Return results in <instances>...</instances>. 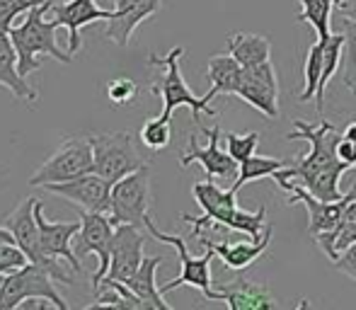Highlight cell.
<instances>
[{
  "mask_svg": "<svg viewBox=\"0 0 356 310\" xmlns=\"http://www.w3.org/2000/svg\"><path fill=\"white\" fill-rule=\"evenodd\" d=\"M286 138L289 141H308L310 151L303 153V158L296 160L293 165L277 170L272 174L274 182L279 187H284L286 182H296L323 202H334V199L342 197L339 179L347 170H352L337 155V143L342 133L327 119H323L318 127L308 122H296L293 131L286 133Z\"/></svg>",
  "mask_w": 356,
  "mask_h": 310,
  "instance_id": "obj_1",
  "label": "cell"
},
{
  "mask_svg": "<svg viewBox=\"0 0 356 310\" xmlns=\"http://www.w3.org/2000/svg\"><path fill=\"white\" fill-rule=\"evenodd\" d=\"M194 202L202 206V216H189L182 213V221L192 226V231L209 226H220L225 231L245 233L248 238L259 240L267 231V209L259 206V211H245L238 206V192L233 189H220L213 184V179L197 182L192 187Z\"/></svg>",
  "mask_w": 356,
  "mask_h": 310,
  "instance_id": "obj_2",
  "label": "cell"
},
{
  "mask_svg": "<svg viewBox=\"0 0 356 310\" xmlns=\"http://www.w3.org/2000/svg\"><path fill=\"white\" fill-rule=\"evenodd\" d=\"M49 5L51 0H42L39 5H34L24 15L22 24H13V29L8 32L15 51H17V68L22 78H29L34 71L42 68L39 56H49L58 63H73V54L61 51L56 44V32L61 24L47 17Z\"/></svg>",
  "mask_w": 356,
  "mask_h": 310,
  "instance_id": "obj_3",
  "label": "cell"
},
{
  "mask_svg": "<svg viewBox=\"0 0 356 310\" xmlns=\"http://www.w3.org/2000/svg\"><path fill=\"white\" fill-rule=\"evenodd\" d=\"M284 192H289V204H303L305 211H308V233L315 243L320 245V250L325 252V257L332 262L337 254H334V240H337L339 231H342L344 221H347V206L352 199H356V184H352L347 194H342L334 202H323V199L313 197L305 187L296 182H286Z\"/></svg>",
  "mask_w": 356,
  "mask_h": 310,
  "instance_id": "obj_4",
  "label": "cell"
},
{
  "mask_svg": "<svg viewBox=\"0 0 356 310\" xmlns=\"http://www.w3.org/2000/svg\"><path fill=\"white\" fill-rule=\"evenodd\" d=\"M184 56V47H175L172 51H168L165 56H158V54H150L148 63L150 66H163L165 73L160 76L158 83L150 85V92L158 95L163 99V112L160 117L163 119H172V112L177 107H189L194 114V122H199L202 114L207 117H218V112L211 107L207 97H197L192 92L187 83L182 78V68H179V61Z\"/></svg>",
  "mask_w": 356,
  "mask_h": 310,
  "instance_id": "obj_5",
  "label": "cell"
},
{
  "mask_svg": "<svg viewBox=\"0 0 356 310\" xmlns=\"http://www.w3.org/2000/svg\"><path fill=\"white\" fill-rule=\"evenodd\" d=\"M90 143H92L95 153V172L102 174L109 182H119L127 174L136 172L138 168L148 165V158L141 153L134 133L129 131H97L90 133Z\"/></svg>",
  "mask_w": 356,
  "mask_h": 310,
  "instance_id": "obj_6",
  "label": "cell"
},
{
  "mask_svg": "<svg viewBox=\"0 0 356 310\" xmlns=\"http://www.w3.org/2000/svg\"><path fill=\"white\" fill-rule=\"evenodd\" d=\"M54 282L56 279L47 269L32 262L5 274L3 291H0V310H13L27 301H49L58 310H68V303L56 291Z\"/></svg>",
  "mask_w": 356,
  "mask_h": 310,
  "instance_id": "obj_7",
  "label": "cell"
},
{
  "mask_svg": "<svg viewBox=\"0 0 356 310\" xmlns=\"http://www.w3.org/2000/svg\"><path fill=\"white\" fill-rule=\"evenodd\" d=\"M34 204H37V199L34 197L24 199L17 209H13V211L3 218V226L13 233L15 243H17L19 250L27 254L29 262L44 267L54 279H56V282L73 284V277H68L66 269L58 264V259L49 257V254L44 252L42 233H39V223H37V216H34Z\"/></svg>",
  "mask_w": 356,
  "mask_h": 310,
  "instance_id": "obj_8",
  "label": "cell"
},
{
  "mask_svg": "<svg viewBox=\"0 0 356 310\" xmlns=\"http://www.w3.org/2000/svg\"><path fill=\"white\" fill-rule=\"evenodd\" d=\"M145 233H150V238H155L158 243H165V245H172L177 250V259H179V274L172 279V282L163 284L160 291L170 293L175 291L177 286H194L204 293V298H209L213 293V284H211V259L216 257L213 250H207L202 257H194L189 254L187 250V243H184L182 235H170V233H163L158 226L153 223V218L145 221Z\"/></svg>",
  "mask_w": 356,
  "mask_h": 310,
  "instance_id": "obj_9",
  "label": "cell"
},
{
  "mask_svg": "<svg viewBox=\"0 0 356 310\" xmlns=\"http://www.w3.org/2000/svg\"><path fill=\"white\" fill-rule=\"evenodd\" d=\"M95 172V153L90 138H66L54 151L51 158L29 177L32 187H47V184L71 182L75 177H83Z\"/></svg>",
  "mask_w": 356,
  "mask_h": 310,
  "instance_id": "obj_10",
  "label": "cell"
},
{
  "mask_svg": "<svg viewBox=\"0 0 356 310\" xmlns=\"http://www.w3.org/2000/svg\"><path fill=\"white\" fill-rule=\"evenodd\" d=\"M109 218L114 226L131 223L145 231V221L150 218V165H143L112 184Z\"/></svg>",
  "mask_w": 356,
  "mask_h": 310,
  "instance_id": "obj_11",
  "label": "cell"
},
{
  "mask_svg": "<svg viewBox=\"0 0 356 310\" xmlns=\"http://www.w3.org/2000/svg\"><path fill=\"white\" fill-rule=\"evenodd\" d=\"M112 238H114V223L109 213L102 211H83L80 213V231H78V254H95L97 257V269H95L90 286L92 293L102 284V279L109 274L112 264Z\"/></svg>",
  "mask_w": 356,
  "mask_h": 310,
  "instance_id": "obj_12",
  "label": "cell"
},
{
  "mask_svg": "<svg viewBox=\"0 0 356 310\" xmlns=\"http://www.w3.org/2000/svg\"><path fill=\"white\" fill-rule=\"evenodd\" d=\"M199 129L209 136V143L207 146H199L197 138L189 136V143H187V148H184L182 158H179V165H182V168H189L192 163H199L204 168V172L209 174V179L235 182L240 165L228 151H220L218 141H220V136H223L220 127L213 124V127L209 129V127H204V124H199Z\"/></svg>",
  "mask_w": 356,
  "mask_h": 310,
  "instance_id": "obj_13",
  "label": "cell"
},
{
  "mask_svg": "<svg viewBox=\"0 0 356 310\" xmlns=\"http://www.w3.org/2000/svg\"><path fill=\"white\" fill-rule=\"evenodd\" d=\"M238 95L243 102L254 107L264 119L279 117V78L272 61L259 63V66L245 68L238 85Z\"/></svg>",
  "mask_w": 356,
  "mask_h": 310,
  "instance_id": "obj_14",
  "label": "cell"
},
{
  "mask_svg": "<svg viewBox=\"0 0 356 310\" xmlns=\"http://www.w3.org/2000/svg\"><path fill=\"white\" fill-rule=\"evenodd\" d=\"M47 17L68 29V51L75 56V54L80 51V47H83L80 29H83L85 24L99 22V19H104V22L117 19L119 13L114 8L112 10L99 8L95 0H68V3H54L51 0V5H49V10H47Z\"/></svg>",
  "mask_w": 356,
  "mask_h": 310,
  "instance_id": "obj_15",
  "label": "cell"
},
{
  "mask_svg": "<svg viewBox=\"0 0 356 310\" xmlns=\"http://www.w3.org/2000/svg\"><path fill=\"white\" fill-rule=\"evenodd\" d=\"M42 189L78 204L83 211L109 213V209H112V182L104 179L102 174H97V172H88V174H83V177L71 179V182L47 184V187H42Z\"/></svg>",
  "mask_w": 356,
  "mask_h": 310,
  "instance_id": "obj_16",
  "label": "cell"
},
{
  "mask_svg": "<svg viewBox=\"0 0 356 310\" xmlns=\"http://www.w3.org/2000/svg\"><path fill=\"white\" fill-rule=\"evenodd\" d=\"M143 243L145 233L143 228L131 226V223H122L114 226L112 238V264H109V279L117 282H127L129 277L138 272L143 262ZM104 277V279H107Z\"/></svg>",
  "mask_w": 356,
  "mask_h": 310,
  "instance_id": "obj_17",
  "label": "cell"
},
{
  "mask_svg": "<svg viewBox=\"0 0 356 310\" xmlns=\"http://www.w3.org/2000/svg\"><path fill=\"white\" fill-rule=\"evenodd\" d=\"M192 235L199 240V245H202L204 250H213L216 257H220V262L228 269H233V272H245V269H248L254 259L262 257L269 250V245H272V226L264 231V235L259 240L250 238L248 243H220V240H213L211 235L207 233V228L192 231Z\"/></svg>",
  "mask_w": 356,
  "mask_h": 310,
  "instance_id": "obj_18",
  "label": "cell"
},
{
  "mask_svg": "<svg viewBox=\"0 0 356 310\" xmlns=\"http://www.w3.org/2000/svg\"><path fill=\"white\" fill-rule=\"evenodd\" d=\"M34 216H37L39 233H42L44 252L54 259H68L73 272H83L80 254L71 247V240L80 231V221H47V218H44V204L39 202V199H37V204H34Z\"/></svg>",
  "mask_w": 356,
  "mask_h": 310,
  "instance_id": "obj_19",
  "label": "cell"
},
{
  "mask_svg": "<svg viewBox=\"0 0 356 310\" xmlns=\"http://www.w3.org/2000/svg\"><path fill=\"white\" fill-rule=\"evenodd\" d=\"M209 301H223L230 310H267L277 306V298L272 296L264 284L250 282L243 272L228 284H216Z\"/></svg>",
  "mask_w": 356,
  "mask_h": 310,
  "instance_id": "obj_20",
  "label": "cell"
},
{
  "mask_svg": "<svg viewBox=\"0 0 356 310\" xmlns=\"http://www.w3.org/2000/svg\"><path fill=\"white\" fill-rule=\"evenodd\" d=\"M112 3L119 17L109 19L107 27H104V37L117 47H129L138 24L158 15L160 8H163V0H112Z\"/></svg>",
  "mask_w": 356,
  "mask_h": 310,
  "instance_id": "obj_21",
  "label": "cell"
},
{
  "mask_svg": "<svg viewBox=\"0 0 356 310\" xmlns=\"http://www.w3.org/2000/svg\"><path fill=\"white\" fill-rule=\"evenodd\" d=\"M0 85L8 88L15 97L24 99V102H37L39 92L27 83V78H22L17 68V51L13 47L10 34L0 32Z\"/></svg>",
  "mask_w": 356,
  "mask_h": 310,
  "instance_id": "obj_22",
  "label": "cell"
},
{
  "mask_svg": "<svg viewBox=\"0 0 356 310\" xmlns=\"http://www.w3.org/2000/svg\"><path fill=\"white\" fill-rule=\"evenodd\" d=\"M245 73V66L235 56H211L207 66V78H209V92L204 97L211 102L216 95H235L238 92L240 78Z\"/></svg>",
  "mask_w": 356,
  "mask_h": 310,
  "instance_id": "obj_23",
  "label": "cell"
},
{
  "mask_svg": "<svg viewBox=\"0 0 356 310\" xmlns=\"http://www.w3.org/2000/svg\"><path fill=\"white\" fill-rule=\"evenodd\" d=\"M163 262H165L163 257H143L138 272L134 274V277H129L124 284H127V286L131 288V291L136 293L141 301H145V306H148V308L172 310V308H170V303L165 301L160 286H155V274H158V267Z\"/></svg>",
  "mask_w": 356,
  "mask_h": 310,
  "instance_id": "obj_24",
  "label": "cell"
},
{
  "mask_svg": "<svg viewBox=\"0 0 356 310\" xmlns=\"http://www.w3.org/2000/svg\"><path fill=\"white\" fill-rule=\"evenodd\" d=\"M228 54L235 56L245 68L259 66V63L272 61V42L264 34H252V32H235L225 39Z\"/></svg>",
  "mask_w": 356,
  "mask_h": 310,
  "instance_id": "obj_25",
  "label": "cell"
},
{
  "mask_svg": "<svg viewBox=\"0 0 356 310\" xmlns=\"http://www.w3.org/2000/svg\"><path fill=\"white\" fill-rule=\"evenodd\" d=\"M323 42V73H320V85L318 92H315V107H318V114L323 117L325 114V90H327L330 80L334 78L339 63L344 58V32L342 34H330L327 39H320Z\"/></svg>",
  "mask_w": 356,
  "mask_h": 310,
  "instance_id": "obj_26",
  "label": "cell"
},
{
  "mask_svg": "<svg viewBox=\"0 0 356 310\" xmlns=\"http://www.w3.org/2000/svg\"><path fill=\"white\" fill-rule=\"evenodd\" d=\"M298 3V22H305L315 29V37L327 39L332 34V15L339 0H296Z\"/></svg>",
  "mask_w": 356,
  "mask_h": 310,
  "instance_id": "obj_27",
  "label": "cell"
},
{
  "mask_svg": "<svg viewBox=\"0 0 356 310\" xmlns=\"http://www.w3.org/2000/svg\"><path fill=\"white\" fill-rule=\"evenodd\" d=\"M282 168H286L284 160L264 158V155H252V158H248V160L240 163L238 177H235V182L230 184V189H233V192H240L245 184L257 182V179H264V177H272V174Z\"/></svg>",
  "mask_w": 356,
  "mask_h": 310,
  "instance_id": "obj_28",
  "label": "cell"
},
{
  "mask_svg": "<svg viewBox=\"0 0 356 310\" xmlns=\"http://www.w3.org/2000/svg\"><path fill=\"white\" fill-rule=\"evenodd\" d=\"M320 73H323V42L315 39V44L308 49V56L303 63V90L298 95V102H310L315 99L320 85Z\"/></svg>",
  "mask_w": 356,
  "mask_h": 310,
  "instance_id": "obj_29",
  "label": "cell"
},
{
  "mask_svg": "<svg viewBox=\"0 0 356 310\" xmlns=\"http://www.w3.org/2000/svg\"><path fill=\"white\" fill-rule=\"evenodd\" d=\"M138 141L143 143L148 151H163L172 141V119L155 117L143 122L141 131H138Z\"/></svg>",
  "mask_w": 356,
  "mask_h": 310,
  "instance_id": "obj_30",
  "label": "cell"
},
{
  "mask_svg": "<svg viewBox=\"0 0 356 310\" xmlns=\"http://www.w3.org/2000/svg\"><path fill=\"white\" fill-rule=\"evenodd\" d=\"M344 68H342V80L347 85V90L356 97V22L344 17Z\"/></svg>",
  "mask_w": 356,
  "mask_h": 310,
  "instance_id": "obj_31",
  "label": "cell"
},
{
  "mask_svg": "<svg viewBox=\"0 0 356 310\" xmlns=\"http://www.w3.org/2000/svg\"><path fill=\"white\" fill-rule=\"evenodd\" d=\"M259 136H262L259 131H248V133L225 131L223 133L225 151L233 155V158L238 160V165H240L243 160H248V158H252V155H254V151H257V146H259Z\"/></svg>",
  "mask_w": 356,
  "mask_h": 310,
  "instance_id": "obj_32",
  "label": "cell"
},
{
  "mask_svg": "<svg viewBox=\"0 0 356 310\" xmlns=\"http://www.w3.org/2000/svg\"><path fill=\"white\" fill-rule=\"evenodd\" d=\"M104 90H107V97L112 104H131L138 97V85L131 78H124V76L112 78Z\"/></svg>",
  "mask_w": 356,
  "mask_h": 310,
  "instance_id": "obj_33",
  "label": "cell"
},
{
  "mask_svg": "<svg viewBox=\"0 0 356 310\" xmlns=\"http://www.w3.org/2000/svg\"><path fill=\"white\" fill-rule=\"evenodd\" d=\"M42 0H0V32L8 34L13 29L15 17L27 15L34 5H39Z\"/></svg>",
  "mask_w": 356,
  "mask_h": 310,
  "instance_id": "obj_34",
  "label": "cell"
},
{
  "mask_svg": "<svg viewBox=\"0 0 356 310\" xmlns=\"http://www.w3.org/2000/svg\"><path fill=\"white\" fill-rule=\"evenodd\" d=\"M27 262V254L19 250L17 243H0V274L15 272V269L24 267Z\"/></svg>",
  "mask_w": 356,
  "mask_h": 310,
  "instance_id": "obj_35",
  "label": "cell"
},
{
  "mask_svg": "<svg viewBox=\"0 0 356 310\" xmlns=\"http://www.w3.org/2000/svg\"><path fill=\"white\" fill-rule=\"evenodd\" d=\"M334 269L337 272H342L344 277H349V279H354L356 282V243L354 245H349L347 250H342L339 252V257L334 259Z\"/></svg>",
  "mask_w": 356,
  "mask_h": 310,
  "instance_id": "obj_36",
  "label": "cell"
},
{
  "mask_svg": "<svg viewBox=\"0 0 356 310\" xmlns=\"http://www.w3.org/2000/svg\"><path fill=\"white\" fill-rule=\"evenodd\" d=\"M356 243V221H344V226H342V231H339L337 235V240H334V254L339 257V252L342 250H347L349 245H354ZM334 257V259H337ZM332 259V262H334Z\"/></svg>",
  "mask_w": 356,
  "mask_h": 310,
  "instance_id": "obj_37",
  "label": "cell"
},
{
  "mask_svg": "<svg viewBox=\"0 0 356 310\" xmlns=\"http://www.w3.org/2000/svg\"><path fill=\"white\" fill-rule=\"evenodd\" d=\"M337 155L342 163H347L349 168H356V143L349 141V138H339L337 143Z\"/></svg>",
  "mask_w": 356,
  "mask_h": 310,
  "instance_id": "obj_38",
  "label": "cell"
},
{
  "mask_svg": "<svg viewBox=\"0 0 356 310\" xmlns=\"http://www.w3.org/2000/svg\"><path fill=\"white\" fill-rule=\"evenodd\" d=\"M337 13L342 15V17L354 19V22H356V0H339Z\"/></svg>",
  "mask_w": 356,
  "mask_h": 310,
  "instance_id": "obj_39",
  "label": "cell"
},
{
  "mask_svg": "<svg viewBox=\"0 0 356 310\" xmlns=\"http://www.w3.org/2000/svg\"><path fill=\"white\" fill-rule=\"evenodd\" d=\"M342 136H344V138H349V141H354V143H356V122H352L347 129H344V133H342Z\"/></svg>",
  "mask_w": 356,
  "mask_h": 310,
  "instance_id": "obj_40",
  "label": "cell"
},
{
  "mask_svg": "<svg viewBox=\"0 0 356 310\" xmlns=\"http://www.w3.org/2000/svg\"><path fill=\"white\" fill-rule=\"evenodd\" d=\"M0 243H15V238H13V233L8 231L5 226H0Z\"/></svg>",
  "mask_w": 356,
  "mask_h": 310,
  "instance_id": "obj_41",
  "label": "cell"
},
{
  "mask_svg": "<svg viewBox=\"0 0 356 310\" xmlns=\"http://www.w3.org/2000/svg\"><path fill=\"white\" fill-rule=\"evenodd\" d=\"M3 284H5V274H0V291H3Z\"/></svg>",
  "mask_w": 356,
  "mask_h": 310,
  "instance_id": "obj_42",
  "label": "cell"
}]
</instances>
